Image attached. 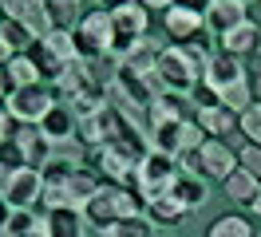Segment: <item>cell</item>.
I'll return each mask as SVG.
<instances>
[{
	"label": "cell",
	"instance_id": "10",
	"mask_svg": "<svg viewBox=\"0 0 261 237\" xmlns=\"http://www.w3.org/2000/svg\"><path fill=\"white\" fill-rule=\"evenodd\" d=\"M36 126H40V135H44L56 150H60V146H71V142L80 139V119H75V111L67 107V103H60V99L51 103V111Z\"/></svg>",
	"mask_w": 261,
	"mask_h": 237
},
{
	"label": "cell",
	"instance_id": "40",
	"mask_svg": "<svg viewBox=\"0 0 261 237\" xmlns=\"http://www.w3.org/2000/svg\"><path fill=\"white\" fill-rule=\"evenodd\" d=\"M242 67H245V79H261V51L245 56V60H242Z\"/></svg>",
	"mask_w": 261,
	"mask_h": 237
},
{
	"label": "cell",
	"instance_id": "22",
	"mask_svg": "<svg viewBox=\"0 0 261 237\" xmlns=\"http://www.w3.org/2000/svg\"><path fill=\"white\" fill-rule=\"evenodd\" d=\"M170 194H174L186 209H202L206 198H210V186H206V178H198V174H178V182H174Z\"/></svg>",
	"mask_w": 261,
	"mask_h": 237
},
{
	"label": "cell",
	"instance_id": "49",
	"mask_svg": "<svg viewBox=\"0 0 261 237\" xmlns=\"http://www.w3.org/2000/svg\"><path fill=\"white\" fill-rule=\"evenodd\" d=\"M249 87H253V99H257V103H261V79H253Z\"/></svg>",
	"mask_w": 261,
	"mask_h": 237
},
{
	"label": "cell",
	"instance_id": "36",
	"mask_svg": "<svg viewBox=\"0 0 261 237\" xmlns=\"http://www.w3.org/2000/svg\"><path fill=\"white\" fill-rule=\"evenodd\" d=\"M48 12L56 28H75L80 24V4H48Z\"/></svg>",
	"mask_w": 261,
	"mask_h": 237
},
{
	"label": "cell",
	"instance_id": "39",
	"mask_svg": "<svg viewBox=\"0 0 261 237\" xmlns=\"http://www.w3.org/2000/svg\"><path fill=\"white\" fill-rule=\"evenodd\" d=\"M170 8H186L194 16H206L210 12V0H170Z\"/></svg>",
	"mask_w": 261,
	"mask_h": 237
},
{
	"label": "cell",
	"instance_id": "31",
	"mask_svg": "<svg viewBox=\"0 0 261 237\" xmlns=\"http://www.w3.org/2000/svg\"><path fill=\"white\" fill-rule=\"evenodd\" d=\"M206 237H253V225L245 218H238V214H226L206 229Z\"/></svg>",
	"mask_w": 261,
	"mask_h": 237
},
{
	"label": "cell",
	"instance_id": "11",
	"mask_svg": "<svg viewBox=\"0 0 261 237\" xmlns=\"http://www.w3.org/2000/svg\"><path fill=\"white\" fill-rule=\"evenodd\" d=\"M198 154H202V178H218V182H226L229 174L238 170V150H233L226 139H202Z\"/></svg>",
	"mask_w": 261,
	"mask_h": 237
},
{
	"label": "cell",
	"instance_id": "17",
	"mask_svg": "<svg viewBox=\"0 0 261 237\" xmlns=\"http://www.w3.org/2000/svg\"><path fill=\"white\" fill-rule=\"evenodd\" d=\"M64 190H67V198H71V205L83 209V205L103 190V178H99V170H91V166H75V170L64 178Z\"/></svg>",
	"mask_w": 261,
	"mask_h": 237
},
{
	"label": "cell",
	"instance_id": "51",
	"mask_svg": "<svg viewBox=\"0 0 261 237\" xmlns=\"http://www.w3.org/2000/svg\"><path fill=\"white\" fill-rule=\"evenodd\" d=\"M51 4H80V0H51Z\"/></svg>",
	"mask_w": 261,
	"mask_h": 237
},
{
	"label": "cell",
	"instance_id": "34",
	"mask_svg": "<svg viewBox=\"0 0 261 237\" xmlns=\"http://www.w3.org/2000/svg\"><path fill=\"white\" fill-rule=\"evenodd\" d=\"M238 130L245 135V142L261 146V103H257V99H253V107H249V111L238 115Z\"/></svg>",
	"mask_w": 261,
	"mask_h": 237
},
{
	"label": "cell",
	"instance_id": "41",
	"mask_svg": "<svg viewBox=\"0 0 261 237\" xmlns=\"http://www.w3.org/2000/svg\"><path fill=\"white\" fill-rule=\"evenodd\" d=\"M12 123H16V119L8 115V107H0V142L12 139Z\"/></svg>",
	"mask_w": 261,
	"mask_h": 237
},
{
	"label": "cell",
	"instance_id": "32",
	"mask_svg": "<svg viewBox=\"0 0 261 237\" xmlns=\"http://www.w3.org/2000/svg\"><path fill=\"white\" fill-rule=\"evenodd\" d=\"M8 79H12V87L44 83V79H40V71H36V63L28 60V51H24V56H12V60H8Z\"/></svg>",
	"mask_w": 261,
	"mask_h": 237
},
{
	"label": "cell",
	"instance_id": "28",
	"mask_svg": "<svg viewBox=\"0 0 261 237\" xmlns=\"http://www.w3.org/2000/svg\"><path fill=\"white\" fill-rule=\"evenodd\" d=\"M150 126H163V123H174V119H186L182 115V95H170V91H163V95H154V103H150Z\"/></svg>",
	"mask_w": 261,
	"mask_h": 237
},
{
	"label": "cell",
	"instance_id": "53",
	"mask_svg": "<svg viewBox=\"0 0 261 237\" xmlns=\"http://www.w3.org/2000/svg\"><path fill=\"white\" fill-rule=\"evenodd\" d=\"M154 237H159V233H154Z\"/></svg>",
	"mask_w": 261,
	"mask_h": 237
},
{
	"label": "cell",
	"instance_id": "13",
	"mask_svg": "<svg viewBox=\"0 0 261 237\" xmlns=\"http://www.w3.org/2000/svg\"><path fill=\"white\" fill-rule=\"evenodd\" d=\"M163 28H166V40H174L178 47H186V44H194V40H202L206 16H194V12H186V8H166Z\"/></svg>",
	"mask_w": 261,
	"mask_h": 237
},
{
	"label": "cell",
	"instance_id": "29",
	"mask_svg": "<svg viewBox=\"0 0 261 237\" xmlns=\"http://www.w3.org/2000/svg\"><path fill=\"white\" fill-rule=\"evenodd\" d=\"M40 221L44 218H40L36 209H8V218L0 225V237H20V233H28V229H36Z\"/></svg>",
	"mask_w": 261,
	"mask_h": 237
},
{
	"label": "cell",
	"instance_id": "24",
	"mask_svg": "<svg viewBox=\"0 0 261 237\" xmlns=\"http://www.w3.org/2000/svg\"><path fill=\"white\" fill-rule=\"evenodd\" d=\"M222 186H226V198H229V202H238V205H249L253 198H257L261 182H257V178H253L249 170H242V166H238V170L229 174V178L222 182Z\"/></svg>",
	"mask_w": 261,
	"mask_h": 237
},
{
	"label": "cell",
	"instance_id": "14",
	"mask_svg": "<svg viewBox=\"0 0 261 237\" xmlns=\"http://www.w3.org/2000/svg\"><path fill=\"white\" fill-rule=\"evenodd\" d=\"M202 79L210 83L214 91H222V87H229V83H238V79H245V67L238 56H229V51H210L206 56V71H202Z\"/></svg>",
	"mask_w": 261,
	"mask_h": 237
},
{
	"label": "cell",
	"instance_id": "16",
	"mask_svg": "<svg viewBox=\"0 0 261 237\" xmlns=\"http://www.w3.org/2000/svg\"><path fill=\"white\" fill-rule=\"evenodd\" d=\"M44 225L51 237H83L87 218L80 205H56V209H44Z\"/></svg>",
	"mask_w": 261,
	"mask_h": 237
},
{
	"label": "cell",
	"instance_id": "19",
	"mask_svg": "<svg viewBox=\"0 0 261 237\" xmlns=\"http://www.w3.org/2000/svg\"><path fill=\"white\" fill-rule=\"evenodd\" d=\"M91 87H99L95 75H91V60H71L56 79V91H64V99H75V95L91 91Z\"/></svg>",
	"mask_w": 261,
	"mask_h": 237
},
{
	"label": "cell",
	"instance_id": "27",
	"mask_svg": "<svg viewBox=\"0 0 261 237\" xmlns=\"http://www.w3.org/2000/svg\"><path fill=\"white\" fill-rule=\"evenodd\" d=\"M218 103H222L226 111H233V115L249 111L253 107V87H249V79H238V83L222 87V91H218Z\"/></svg>",
	"mask_w": 261,
	"mask_h": 237
},
{
	"label": "cell",
	"instance_id": "4",
	"mask_svg": "<svg viewBox=\"0 0 261 237\" xmlns=\"http://www.w3.org/2000/svg\"><path fill=\"white\" fill-rule=\"evenodd\" d=\"M71 40H75V51L80 60H95V56H111L115 44V28H111V16L95 8V12L80 16V24L71 28Z\"/></svg>",
	"mask_w": 261,
	"mask_h": 237
},
{
	"label": "cell",
	"instance_id": "50",
	"mask_svg": "<svg viewBox=\"0 0 261 237\" xmlns=\"http://www.w3.org/2000/svg\"><path fill=\"white\" fill-rule=\"evenodd\" d=\"M4 218H8V205H4V198H0V225H4Z\"/></svg>",
	"mask_w": 261,
	"mask_h": 237
},
{
	"label": "cell",
	"instance_id": "43",
	"mask_svg": "<svg viewBox=\"0 0 261 237\" xmlns=\"http://www.w3.org/2000/svg\"><path fill=\"white\" fill-rule=\"evenodd\" d=\"M8 186H12V170H4V166H0V198L8 194Z\"/></svg>",
	"mask_w": 261,
	"mask_h": 237
},
{
	"label": "cell",
	"instance_id": "30",
	"mask_svg": "<svg viewBox=\"0 0 261 237\" xmlns=\"http://www.w3.org/2000/svg\"><path fill=\"white\" fill-rule=\"evenodd\" d=\"M107 237H154V221L147 214H135V218L115 221L111 229H107Z\"/></svg>",
	"mask_w": 261,
	"mask_h": 237
},
{
	"label": "cell",
	"instance_id": "1",
	"mask_svg": "<svg viewBox=\"0 0 261 237\" xmlns=\"http://www.w3.org/2000/svg\"><path fill=\"white\" fill-rule=\"evenodd\" d=\"M206 56L210 51H194V47H163L159 51V63H154V79H159V91H170V95H190L202 71H206Z\"/></svg>",
	"mask_w": 261,
	"mask_h": 237
},
{
	"label": "cell",
	"instance_id": "12",
	"mask_svg": "<svg viewBox=\"0 0 261 237\" xmlns=\"http://www.w3.org/2000/svg\"><path fill=\"white\" fill-rule=\"evenodd\" d=\"M40 194H44V174L36 170V166H24V170L12 174V186L4 194V205L8 209H36Z\"/></svg>",
	"mask_w": 261,
	"mask_h": 237
},
{
	"label": "cell",
	"instance_id": "20",
	"mask_svg": "<svg viewBox=\"0 0 261 237\" xmlns=\"http://www.w3.org/2000/svg\"><path fill=\"white\" fill-rule=\"evenodd\" d=\"M12 139L20 142V150H24V158H28V166H36V170H44V162H48L51 150H56V146L40 135V126H36V123H24Z\"/></svg>",
	"mask_w": 261,
	"mask_h": 237
},
{
	"label": "cell",
	"instance_id": "2",
	"mask_svg": "<svg viewBox=\"0 0 261 237\" xmlns=\"http://www.w3.org/2000/svg\"><path fill=\"white\" fill-rule=\"evenodd\" d=\"M135 214H143V198L130 194V190H123V186H103L91 202L83 205V218L91 221L95 229H103V233L111 229L115 221L135 218Z\"/></svg>",
	"mask_w": 261,
	"mask_h": 237
},
{
	"label": "cell",
	"instance_id": "48",
	"mask_svg": "<svg viewBox=\"0 0 261 237\" xmlns=\"http://www.w3.org/2000/svg\"><path fill=\"white\" fill-rule=\"evenodd\" d=\"M249 209H253V214H257V218H261V190H257V198L249 202Z\"/></svg>",
	"mask_w": 261,
	"mask_h": 237
},
{
	"label": "cell",
	"instance_id": "8",
	"mask_svg": "<svg viewBox=\"0 0 261 237\" xmlns=\"http://www.w3.org/2000/svg\"><path fill=\"white\" fill-rule=\"evenodd\" d=\"M115 91L123 95L127 103H135L139 111H147L150 103H154V95H163L159 91V79L154 75H139L130 63H123L119 60V67H115V83H111Z\"/></svg>",
	"mask_w": 261,
	"mask_h": 237
},
{
	"label": "cell",
	"instance_id": "9",
	"mask_svg": "<svg viewBox=\"0 0 261 237\" xmlns=\"http://www.w3.org/2000/svg\"><path fill=\"white\" fill-rule=\"evenodd\" d=\"M48 4H51V0H0V16L20 20V24L36 36V40H44V36L56 28V24H51Z\"/></svg>",
	"mask_w": 261,
	"mask_h": 237
},
{
	"label": "cell",
	"instance_id": "23",
	"mask_svg": "<svg viewBox=\"0 0 261 237\" xmlns=\"http://www.w3.org/2000/svg\"><path fill=\"white\" fill-rule=\"evenodd\" d=\"M28 60L36 63V71H40V79H44V83H51V87H56V79H60V71L67 67V63L60 60V56H56V51H51V47L44 44V40H36V44L28 47Z\"/></svg>",
	"mask_w": 261,
	"mask_h": 237
},
{
	"label": "cell",
	"instance_id": "25",
	"mask_svg": "<svg viewBox=\"0 0 261 237\" xmlns=\"http://www.w3.org/2000/svg\"><path fill=\"white\" fill-rule=\"evenodd\" d=\"M0 40H4V47L12 51V56H24L28 47L36 44V36L20 20H12V16H0Z\"/></svg>",
	"mask_w": 261,
	"mask_h": 237
},
{
	"label": "cell",
	"instance_id": "45",
	"mask_svg": "<svg viewBox=\"0 0 261 237\" xmlns=\"http://www.w3.org/2000/svg\"><path fill=\"white\" fill-rule=\"evenodd\" d=\"M20 237H51V233H48V225H44V221H40V225H36V229H28V233H20Z\"/></svg>",
	"mask_w": 261,
	"mask_h": 237
},
{
	"label": "cell",
	"instance_id": "37",
	"mask_svg": "<svg viewBox=\"0 0 261 237\" xmlns=\"http://www.w3.org/2000/svg\"><path fill=\"white\" fill-rule=\"evenodd\" d=\"M190 103H194V111H206V107H218V91H214L206 79H198L194 87H190Z\"/></svg>",
	"mask_w": 261,
	"mask_h": 237
},
{
	"label": "cell",
	"instance_id": "3",
	"mask_svg": "<svg viewBox=\"0 0 261 237\" xmlns=\"http://www.w3.org/2000/svg\"><path fill=\"white\" fill-rule=\"evenodd\" d=\"M178 158L163 154V150H150L139 166H135V194L143 198V205L154 202V198H163V194H170L174 190V182H178Z\"/></svg>",
	"mask_w": 261,
	"mask_h": 237
},
{
	"label": "cell",
	"instance_id": "26",
	"mask_svg": "<svg viewBox=\"0 0 261 237\" xmlns=\"http://www.w3.org/2000/svg\"><path fill=\"white\" fill-rule=\"evenodd\" d=\"M147 209H150V221H159V225H178L190 209L174 198V194H163V198H154V202H147Z\"/></svg>",
	"mask_w": 261,
	"mask_h": 237
},
{
	"label": "cell",
	"instance_id": "33",
	"mask_svg": "<svg viewBox=\"0 0 261 237\" xmlns=\"http://www.w3.org/2000/svg\"><path fill=\"white\" fill-rule=\"evenodd\" d=\"M44 44L60 56L64 63H71V60H80V51H75V40H71V28H51L48 36H44Z\"/></svg>",
	"mask_w": 261,
	"mask_h": 237
},
{
	"label": "cell",
	"instance_id": "52",
	"mask_svg": "<svg viewBox=\"0 0 261 237\" xmlns=\"http://www.w3.org/2000/svg\"><path fill=\"white\" fill-rule=\"evenodd\" d=\"M242 4H245V8H249V4H257V0H242Z\"/></svg>",
	"mask_w": 261,
	"mask_h": 237
},
{
	"label": "cell",
	"instance_id": "46",
	"mask_svg": "<svg viewBox=\"0 0 261 237\" xmlns=\"http://www.w3.org/2000/svg\"><path fill=\"white\" fill-rule=\"evenodd\" d=\"M143 8H170V0H139Z\"/></svg>",
	"mask_w": 261,
	"mask_h": 237
},
{
	"label": "cell",
	"instance_id": "44",
	"mask_svg": "<svg viewBox=\"0 0 261 237\" xmlns=\"http://www.w3.org/2000/svg\"><path fill=\"white\" fill-rule=\"evenodd\" d=\"M99 8H103V12H115V8H119V4H130V0H95Z\"/></svg>",
	"mask_w": 261,
	"mask_h": 237
},
{
	"label": "cell",
	"instance_id": "5",
	"mask_svg": "<svg viewBox=\"0 0 261 237\" xmlns=\"http://www.w3.org/2000/svg\"><path fill=\"white\" fill-rule=\"evenodd\" d=\"M111 16V28H115V44H111V56H127L130 51V44L135 40H143L150 32V8H143L139 0H130V4H119L115 12H107Z\"/></svg>",
	"mask_w": 261,
	"mask_h": 237
},
{
	"label": "cell",
	"instance_id": "15",
	"mask_svg": "<svg viewBox=\"0 0 261 237\" xmlns=\"http://www.w3.org/2000/svg\"><path fill=\"white\" fill-rule=\"evenodd\" d=\"M218 47L229 51V56H238V60H245V56L261 51V28L253 24V20H242L238 28H229V32L218 36Z\"/></svg>",
	"mask_w": 261,
	"mask_h": 237
},
{
	"label": "cell",
	"instance_id": "18",
	"mask_svg": "<svg viewBox=\"0 0 261 237\" xmlns=\"http://www.w3.org/2000/svg\"><path fill=\"white\" fill-rule=\"evenodd\" d=\"M242 20H249V8H245L242 0H210V12H206V28L214 36H222V32L238 28Z\"/></svg>",
	"mask_w": 261,
	"mask_h": 237
},
{
	"label": "cell",
	"instance_id": "35",
	"mask_svg": "<svg viewBox=\"0 0 261 237\" xmlns=\"http://www.w3.org/2000/svg\"><path fill=\"white\" fill-rule=\"evenodd\" d=\"M0 166H4V170H12V174L28 166V158H24V150H20V142H16V139L0 142Z\"/></svg>",
	"mask_w": 261,
	"mask_h": 237
},
{
	"label": "cell",
	"instance_id": "21",
	"mask_svg": "<svg viewBox=\"0 0 261 237\" xmlns=\"http://www.w3.org/2000/svg\"><path fill=\"white\" fill-rule=\"evenodd\" d=\"M194 123L202 126V135H206V139H229V135H238V115H233V111H226L222 103H218V107L198 111Z\"/></svg>",
	"mask_w": 261,
	"mask_h": 237
},
{
	"label": "cell",
	"instance_id": "47",
	"mask_svg": "<svg viewBox=\"0 0 261 237\" xmlns=\"http://www.w3.org/2000/svg\"><path fill=\"white\" fill-rule=\"evenodd\" d=\"M8 60H12V51L4 47V40H0V67H8Z\"/></svg>",
	"mask_w": 261,
	"mask_h": 237
},
{
	"label": "cell",
	"instance_id": "7",
	"mask_svg": "<svg viewBox=\"0 0 261 237\" xmlns=\"http://www.w3.org/2000/svg\"><path fill=\"white\" fill-rule=\"evenodd\" d=\"M150 150H163V154L178 158L182 150H190V146H202V126L194 119H174V123H163V126H150Z\"/></svg>",
	"mask_w": 261,
	"mask_h": 237
},
{
	"label": "cell",
	"instance_id": "38",
	"mask_svg": "<svg viewBox=\"0 0 261 237\" xmlns=\"http://www.w3.org/2000/svg\"><path fill=\"white\" fill-rule=\"evenodd\" d=\"M238 166H242V170H249V174H253V178L261 182V146L245 142L242 150H238Z\"/></svg>",
	"mask_w": 261,
	"mask_h": 237
},
{
	"label": "cell",
	"instance_id": "42",
	"mask_svg": "<svg viewBox=\"0 0 261 237\" xmlns=\"http://www.w3.org/2000/svg\"><path fill=\"white\" fill-rule=\"evenodd\" d=\"M12 91V79H8V67H0V99H8Z\"/></svg>",
	"mask_w": 261,
	"mask_h": 237
},
{
	"label": "cell",
	"instance_id": "6",
	"mask_svg": "<svg viewBox=\"0 0 261 237\" xmlns=\"http://www.w3.org/2000/svg\"><path fill=\"white\" fill-rule=\"evenodd\" d=\"M56 95H51V83H28V87H12L4 107L16 123H40L44 115L51 111Z\"/></svg>",
	"mask_w": 261,
	"mask_h": 237
}]
</instances>
